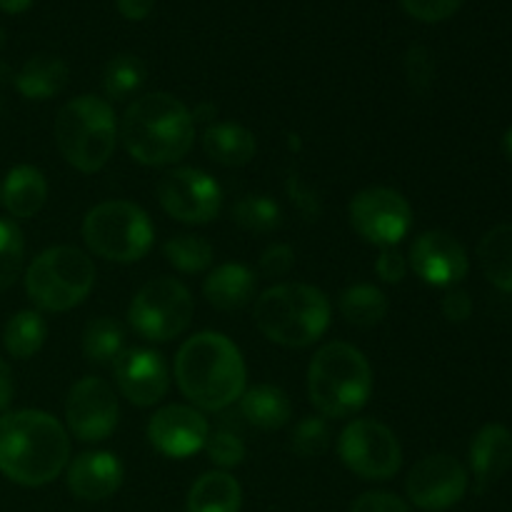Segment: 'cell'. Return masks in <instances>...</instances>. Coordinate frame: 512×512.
Here are the masks:
<instances>
[{"label":"cell","mask_w":512,"mask_h":512,"mask_svg":"<svg viewBox=\"0 0 512 512\" xmlns=\"http://www.w3.org/2000/svg\"><path fill=\"white\" fill-rule=\"evenodd\" d=\"M230 215L248 233H273L283 225V210L270 195H243Z\"/></svg>","instance_id":"1f68e13d"},{"label":"cell","mask_w":512,"mask_h":512,"mask_svg":"<svg viewBox=\"0 0 512 512\" xmlns=\"http://www.w3.org/2000/svg\"><path fill=\"white\" fill-rule=\"evenodd\" d=\"M308 395L323 418L358 415L373 395V368L363 350L343 340L323 345L310 360Z\"/></svg>","instance_id":"5b68a950"},{"label":"cell","mask_w":512,"mask_h":512,"mask_svg":"<svg viewBox=\"0 0 512 512\" xmlns=\"http://www.w3.org/2000/svg\"><path fill=\"white\" fill-rule=\"evenodd\" d=\"M95 288V265L73 245L43 250L25 270V293L48 313H68Z\"/></svg>","instance_id":"52a82bcc"},{"label":"cell","mask_w":512,"mask_h":512,"mask_svg":"<svg viewBox=\"0 0 512 512\" xmlns=\"http://www.w3.org/2000/svg\"><path fill=\"white\" fill-rule=\"evenodd\" d=\"M243 488L228 470L200 475L185 500V512H240Z\"/></svg>","instance_id":"d4e9b609"},{"label":"cell","mask_w":512,"mask_h":512,"mask_svg":"<svg viewBox=\"0 0 512 512\" xmlns=\"http://www.w3.org/2000/svg\"><path fill=\"white\" fill-rule=\"evenodd\" d=\"M255 290H258V278L248 265L240 263L218 265L210 270L203 283L205 300L223 313H233L253 303Z\"/></svg>","instance_id":"ffe728a7"},{"label":"cell","mask_w":512,"mask_h":512,"mask_svg":"<svg viewBox=\"0 0 512 512\" xmlns=\"http://www.w3.org/2000/svg\"><path fill=\"white\" fill-rule=\"evenodd\" d=\"M215 113H218V110H215V105H198V108H195V113H193L195 125H198L200 120H213Z\"/></svg>","instance_id":"bcb514c9"},{"label":"cell","mask_w":512,"mask_h":512,"mask_svg":"<svg viewBox=\"0 0 512 512\" xmlns=\"http://www.w3.org/2000/svg\"><path fill=\"white\" fill-rule=\"evenodd\" d=\"M195 303L190 290L175 278H153L133 295L128 323L150 343L180 338L193 323Z\"/></svg>","instance_id":"9c48e42d"},{"label":"cell","mask_w":512,"mask_h":512,"mask_svg":"<svg viewBox=\"0 0 512 512\" xmlns=\"http://www.w3.org/2000/svg\"><path fill=\"white\" fill-rule=\"evenodd\" d=\"M25 260L23 233L15 223L0 218V293L13 288Z\"/></svg>","instance_id":"d6a6232c"},{"label":"cell","mask_w":512,"mask_h":512,"mask_svg":"<svg viewBox=\"0 0 512 512\" xmlns=\"http://www.w3.org/2000/svg\"><path fill=\"white\" fill-rule=\"evenodd\" d=\"M175 383L198 410H225L248 388V368L238 345L223 333L205 330L180 345Z\"/></svg>","instance_id":"7a4b0ae2"},{"label":"cell","mask_w":512,"mask_h":512,"mask_svg":"<svg viewBox=\"0 0 512 512\" xmlns=\"http://www.w3.org/2000/svg\"><path fill=\"white\" fill-rule=\"evenodd\" d=\"M295 268V250L285 243H273L263 250L258 260V273L263 278H285Z\"/></svg>","instance_id":"74e56055"},{"label":"cell","mask_w":512,"mask_h":512,"mask_svg":"<svg viewBox=\"0 0 512 512\" xmlns=\"http://www.w3.org/2000/svg\"><path fill=\"white\" fill-rule=\"evenodd\" d=\"M503 148H505V155H508V158L512 160V125H510V130H508V133H505Z\"/></svg>","instance_id":"c3c4849f"},{"label":"cell","mask_w":512,"mask_h":512,"mask_svg":"<svg viewBox=\"0 0 512 512\" xmlns=\"http://www.w3.org/2000/svg\"><path fill=\"white\" fill-rule=\"evenodd\" d=\"M130 158L148 168H165L190 153L195 143L193 113L170 93H148L125 108L118 123Z\"/></svg>","instance_id":"3957f363"},{"label":"cell","mask_w":512,"mask_h":512,"mask_svg":"<svg viewBox=\"0 0 512 512\" xmlns=\"http://www.w3.org/2000/svg\"><path fill=\"white\" fill-rule=\"evenodd\" d=\"M210 423L193 405H165L148 423V440L165 458L183 460L205 448Z\"/></svg>","instance_id":"e0dca14e"},{"label":"cell","mask_w":512,"mask_h":512,"mask_svg":"<svg viewBox=\"0 0 512 512\" xmlns=\"http://www.w3.org/2000/svg\"><path fill=\"white\" fill-rule=\"evenodd\" d=\"M125 20H145L155 8V0H115Z\"/></svg>","instance_id":"7bdbcfd3"},{"label":"cell","mask_w":512,"mask_h":512,"mask_svg":"<svg viewBox=\"0 0 512 512\" xmlns=\"http://www.w3.org/2000/svg\"><path fill=\"white\" fill-rule=\"evenodd\" d=\"M120 395L138 408H153L168 395L170 370L163 355L150 348H130L113 363Z\"/></svg>","instance_id":"2e32d148"},{"label":"cell","mask_w":512,"mask_h":512,"mask_svg":"<svg viewBox=\"0 0 512 512\" xmlns=\"http://www.w3.org/2000/svg\"><path fill=\"white\" fill-rule=\"evenodd\" d=\"M290 448L300 458H320L330 448L328 420L323 415H318V418L310 415V418L300 420L293 428V435H290Z\"/></svg>","instance_id":"836d02e7"},{"label":"cell","mask_w":512,"mask_h":512,"mask_svg":"<svg viewBox=\"0 0 512 512\" xmlns=\"http://www.w3.org/2000/svg\"><path fill=\"white\" fill-rule=\"evenodd\" d=\"M468 470L453 455L435 453L418 460L408 473V500L420 510L443 512L458 505L468 493Z\"/></svg>","instance_id":"5bb4252c"},{"label":"cell","mask_w":512,"mask_h":512,"mask_svg":"<svg viewBox=\"0 0 512 512\" xmlns=\"http://www.w3.org/2000/svg\"><path fill=\"white\" fill-rule=\"evenodd\" d=\"M55 145L70 168L98 173L113 158L118 145V120L110 100L78 95L58 110L53 125Z\"/></svg>","instance_id":"8992f818"},{"label":"cell","mask_w":512,"mask_h":512,"mask_svg":"<svg viewBox=\"0 0 512 512\" xmlns=\"http://www.w3.org/2000/svg\"><path fill=\"white\" fill-rule=\"evenodd\" d=\"M163 255L175 270H180V273H190V275L205 273V270L213 265V258H215L213 245H210L205 238H200V235H190V233L170 238L168 243L163 245Z\"/></svg>","instance_id":"4dcf8cb0"},{"label":"cell","mask_w":512,"mask_h":512,"mask_svg":"<svg viewBox=\"0 0 512 512\" xmlns=\"http://www.w3.org/2000/svg\"><path fill=\"white\" fill-rule=\"evenodd\" d=\"M120 405L113 385L103 378H80L65 398V425L68 435L80 443H100L118 428Z\"/></svg>","instance_id":"4fadbf2b"},{"label":"cell","mask_w":512,"mask_h":512,"mask_svg":"<svg viewBox=\"0 0 512 512\" xmlns=\"http://www.w3.org/2000/svg\"><path fill=\"white\" fill-rule=\"evenodd\" d=\"M13 80H15V75H13V70H10V65L0 60V88H5V85L13 83Z\"/></svg>","instance_id":"7dc6e473"},{"label":"cell","mask_w":512,"mask_h":512,"mask_svg":"<svg viewBox=\"0 0 512 512\" xmlns=\"http://www.w3.org/2000/svg\"><path fill=\"white\" fill-rule=\"evenodd\" d=\"M3 48H5V30L0 28V50H3Z\"/></svg>","instance_id":"681fc988"},{"label":"cell","mask_w":512,"mask_h":512,"mask_svg":"<svg viewBox=\"0 0 512 512\" xmlns=\"http://www.w3.org/2000/svg\"><path fill=\"white\" fill-rule=\"evenodd\" d=\"M45 338H48V325L43 315L35 310H20L3 328V345L15 360H30L35 353H40Z\"/></svg>","instance_id":"83f0119b"},{"label":"cell","mask_w":512,"mask_h":512,"mask_svg":"<svg viewBox=\"0 0 512 512\" xmlns=\"http://www.w3.org/2000/svg\"><path fill=\"white\" fill-rule=\"evenodd\" d=\"M70 70L63 58L50 53L33 55L23 68L15 73V88L28 100H50L68 85Z\"/></svg>","instance_id":"603a6c76"},{"label":"cell","mask_w":512,"mask_h":512,"mask_svg":"<svg viewBox=\"0 0 512 512\" xmlns=\"http://www.w3.org/2000/svg\"><path fill=\"white\" fill-rule=\"evenodd\" d=\"M512 465V433L505 425L490 423L478 430L470 443V470L478 490H485L503 478Z\"/></svg>","instance_id":"d6986e66"},{"label":"cell","mask_w":512,"mask_h":512,"mask_svg":"<svg viewBox=\"0 0 512 512\" xmlns=\"http://www.w3.org/2000/svg\"><path fill=\"white\" fill-rule=\"evenodd\" d=\"M0 198L13 218L28 220L43 210L45 200H48V180L33 165H18L5 178Z\"/></svg>","instance_id":"44dd1931"},{"label":"cell","mask_w":512,"mask_h":512,"mask_svg":"<svg viewBox=\"0 0 512 512\" xmlns=\"http://www.w3.org/2000/svg\"><path fill=\"white\" fill-rule=\"evenodd\" d=\"M15 393V385H13V373H10L8 363L0 358V410H5L13 400Z\"/></svg>","instance_id":"ee69618b"},{"label":"cell","mask_w":512,"mask_h":512,"mask_svg":"<svg viewBox=\"0 0 512 512\" xmlns=\"http://www.w3.org/2000/svg\"><path fill=\"white\" fill-rule=\"evenodd\" d=\"M478 260L485 278L495 288L512 293V223L488 230L478 245Z\"/></svg>","instance_id":"484cf974"},{"label":"cell","mask_w":512,"mask_h":512,"mask_svg":"<svg viewBox=\"0 0 512 512\" xmlns=\"http://www.w3.org/2000/svg\"><path fill=\"white\" fill-rule=\"evenodd\" d=\"M405 13L413 15L415 20L423 23H440V20L453 18L460 10L463 0H400Z\"/></svg>","instance_id":"8d00e7d4"},{"label":"cell","mask_w":512,"mask_h":512,"mask_svg":"<svg viewBox=\"0 0 512 512\" xmlns=\"http://www.w3.org/2000/svg\"><path fill=\"white\" fill-rule=\"evenodd\" d=\"M288 193H290V198H293V203L298 205L300 213L305 215V218H308V220H318V215H320L318 195H315L310 188H305V183L298 178V175H290Z\"/></svg>","instance_id":"60d3db41"},{"label":"cell","mask_w":512,"mask_h":512,"mask_svg":"<svg viewBox=\"0 0 512 512\" xmlns=\"http://www.w3.org/2000/svg\"><path fill=\"white\" fill-rule=\"evenodd\" d=\"M375 273L383 283L398 285L408 275V260L398 248H380L378 260H375Z\"/></svg>","instance_id":"ab89813d"},{"label":"cell","mask_w":512,"mask_h":512,"mask_svg":"<svg viewBox=\"0 0 512 512\" xmlns=\"http://www.w3.org/2000/svg\"><path fill=\"white\" fill-rule=\"evenodd\" d=\"M345 468L363 480H390L403 468V448L393 430L373 418H355L338 438Z\"/></svg>","instance_id":"30bf717a"},{"label":"cell","mask_w":512,"mask_h":512,"mask_svg":"<svg viewBox=\"0 0 512 512\" xmlns=\"http://www.w3.org/2000/svg\"><path fill=\"white\" fill-rule=\"evenodd\" d=\"M70 435L45 410H15L0 418V473L23 488L48 485L68 468Z\"/></svg>","instance_id":"6da1fadb"},{"label":"cell","mask_w":512,"mask_h":512,"mask_svg":"<svg viewBox=\"0 0 512 512\" xmlns=\"http://www.w3.org/2000/svg\"><path fill=\"white\" fill-rule=\"evenodd\" d=\"M83 355L93 365H113L125 350V330L113 318H95L83 330Z\"/></svg>","instance_id":"f1b7e54d"},{"label":"cell","mask_w":512,"mask_h":512,"mask_svg":"<svg viewBox=\"0 0 512 512\" xmlns=\"http://www.w3.org/2000/svg\"><path fill=\"white\" fill-rule=\"evenodd\" d=\"M205 453H208L210 463L218 465L220 470L238 468L245 460V443L243 438H238L230 430H215V433L208 435V443H205Z\"/></svg>","instance_id":"d590c367"},{"label":"cell","mask_w":512,"mask_h":512,"mask_svg":"<svg viewBox=\"0 0 512 512\" xmlns=\"http://www.w3.org/2000/svg\"><path fill=\"white\" fill-rule=\"evenodd\" d=\"M405 78H408L410 90L415 95H428L430 88L435 83V60L433 53L428 50V45L413 43L405 53Z\"/></svg>","instance_id":"e575fe53"},{"label":"cell","mask_w":512,"mask_h":512,"mask_svg":"<svg viewBox=\"0 0 512 512\" xmlns=\"http://www.w3.org/2000/svg\"><path fill=\"white\" fill-rule=\"evenodd\" d=\"M348 218L355 233L375 248H395L413 228L408 198L393 188H365L350 200Z\"/></svg>","instance_id":"8fae6325"},{"label":"cell","mask_w":512,"mask_h":512,"mask_svg":"<svg viewBox=\"0 0 512 512\" xmlns=\"http://www.w3.org/2000/svg\"><path fill=\"white\" fill-rule=\"evenodd\" d=\"M155 193L170 218L188 225L210 223L223 208V190L218 180L198 168H170L158 180Z\"/></svg>","instance_id":"7c38bea8"},{"label":"cell","mask_w":512,"mask_h":512,"mask_svg":"<svg viewBox=\"0 0 512 512\" xmlns=\"http://www.w3.org/2000/svg\"><path fill=\"white\" fill-rule=\"evenodd\" d=\"M238 405L240 415L260 430H280L293 418V403L278 385L263 383L255 388H245Z\"/></svg>","instance_id":"cb8c5ba5"},{"label":"cell","mask_w":512,"mask_h":512,"mask_svg":"<svg viewBox=\"0 0 512 512\" xmlns=\"http://www.w3.org/2000/svg\"><path fill=\"white\" fill-rule=\"evenodd\" d=\"M333 305L320 288L308 283H280L258 295L255 328L275 345L308 348L330 328Z\"/></svg>","instance_id":"277c9868"},{"label":"cell","mask_w":512,"mask_h":512,"mask_svg":"<svg viewBox=\"0 0 512 512\" xmlns=\"http://www.w3.org/2000/svg\"><path fill=\"white\" fill-rule=\"evenodd\" d=\"M350 512H413L403 498L393 493H383V490H375V493H363L353 505Z\"/></svg>","instance_id":"f35d334b"},{"label":"cell","mask_w":512,"mask_h":512,"mask_svg":"<svg viewBox=\"0 0 512 512\" xmlns=\"http://www.w3.org/2000/svg\"><path fill=\"white\" fill-rule=\"evenodd\" d=\"M338 310L355 328H375V325H380L385 320L390 303L388 295L380 288H375L370 283H358L350 285V288H345L340 293Z\"/></svg>","instance_id":"4316f807"},{"label":"cell","mask_w":512,"mask_h":512,"mask_svg":"<svg viewBox=\"0 0 512 512\" xmlns=\"http://www.w3.org/2000/svg\"><path fill=\"white\" fill-rule=\"evenodd\" d=\"M145 78H148V68H145V63L138 55H115V58L108 60L103 70V90L108 95L105 100H115V103L128 100L130 95H135L143 88Z\"/></svg>","instance_id":"f546056e"},{"label":"cell","mask_w":512,"mask_h":512,"mask_svg":"<svg viewBox=\"0 0 512 512\" xmlns=\"http://www.w3.org/2000/svg\"><path fill=\"white\" fill-rule=\"evenodd\" d=\"M443 315L450 320V323H465V320L473 315V300L465 290H448L443 298Z\"/></svg>","instance_id":"b9f144b4"},{"label":"cell","mask_w":512,"mask_h":512,"mask_svg":"<svg viewBox=\"0 0 512 512\" xmlns=\"http://www.w3.org/2000/svg\"><path fill=\"white\" fill-rule=\"evenodd\" d=\"M30 5H33V0H0V10H5V13L10 15L25 13Z\"/></svg>","instance_id":"f6af8a7d"},{"label":"cell","mask_w":512,"mask_h":512,"mask_svg":"<svg viewBox=\"0 0 512 512\" xmlns=\"http://www.w3.org/2000/svg\"><path fill=\"white\" fill-rule=\"evenodd\" d=\"M0 110H3V100H0Z\"/></svg>","instance_id":"f907efd6"},{"label":"cell","mask_w":512,"mask_h":512,"mask_svg":"<svg viewBox=\"0 0 512 512\" xmlns=\"http://www.w3.org/2000/svg\"><path fill=\"white\" fill-rule=\"evenodd\" d=\"M123 478V463L118 460V455L108 453V450H88V453L75 455V460H70L65 468L68 490L85 503H100V500L113 498L123 485Z\"/></svg>","instance_id":"ac0fdd59"},{"label":"cell","mask_w":512,"mask_h":512,"mask_svg":"<svg viewBox=\"0 0 512 512\" xmlns=\"http://www.w3.org/2000/svg\"><path fill=\"white\" fill-rule=\"evenodd\" d=\"M203 150L213 163L225 168L248 165L258 153L255 135L238 123H213L203 133Z\"/></svg>","instance_id":"7402d4cb"},{"label":"cell","mask_w":512,"mask_h":512,"mask_svg":"<svg viewBox=\"0 0 512 512\" xmlns=\"http://www.w3.org/2000/svg\"><path fill=\"white\" fill-rule=\"evenodd\" d=\"M408 268L433 288H455L468 275L470 260L458 238L445 230H428L415 238Z\"/></svg>","instance_id":"9a60e30c"},{"label":"cell","mask_w":512,"mask_h":512,"mask_svg":"<svg viewBox=\"0 0 512 512\" xmlns=\"http://www.w3.org/2000/svg\"><path fill=\"white\" fill-rule=\"evenodd\" d=\"M83 240L98 258L128 265L150 253L155 230L140 205L130 200H105L85 213Z\"/></svg>","instance_id":"ba28073f"}]
</instances>
